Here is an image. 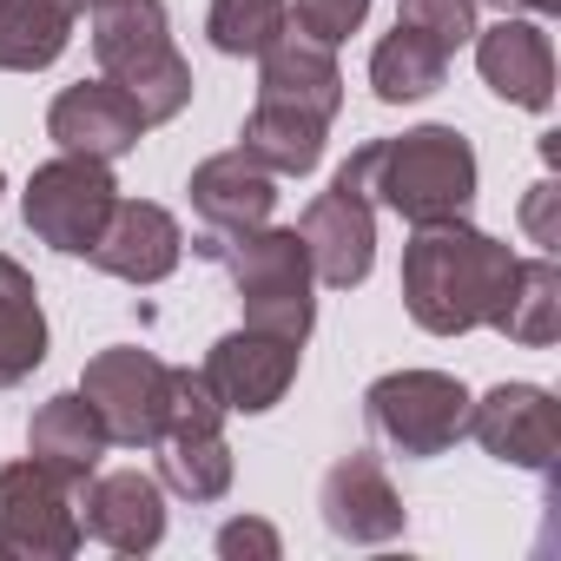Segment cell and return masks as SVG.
Instances as JSON below:
<instances>
[{"label":"cell","instance_id":"obj_1","mask_svg":"<svg viewBox=\"0 0 561 561\" xmlns=\"http://www.w3.org/2000/svg\"><path fill=\"white\" fill-rule=\"evenodd\" d=\"M508 277L515 251L462 218L416 225V238L403 244V305L430 337H462L476 324H495Z\"/></svg>","mask_w":561,"mask_h":561},{"label":"cell","instance_id":"obj_2","mask_svg":"<svg viewBox=\"0 0 561 561\" xmlns=\"http://www.w3.org/2000/svg\"><path fill=\"white\" fill-rule=\"evenodd\" d=\"M93 54H100V73L146 113V126H165V119L185 113L192 67L172 47L159 0H106L93 14Z\"/></svg>","mask_w":561,"mask_h":561},{"label":"cell","instance_id":"obj_3","mask_svg":"<svg viewBox=\"0 0 561 561\" xmlns=\"http://www.w3.org/2000/svg\"><path fill=\"white\" fill-rule=\"evenodd\" d=\"M205 257H218L238 285V305H244V324L257 331H277L305 344L311 324H318V305H311V251L298 231H277V225H257V231H238V238H198Z\"/></svg>","mask_w":561,"mask_h":561},{"label":"cell","instance_id":"obj_4","mask_svg":"<svg viewBox=\"0 0 561 561\" xmlns=\"http://www.w3.org/2000/svg\"><path fill=\"white\" fill-rule=\"evenodd\" d=\"M370 198L410 225L462 218L476 205V146L456 126H416L403 139H377Z\"/></svg>","mask_w":561,"mask_h":561},{"label":"cell","instance_id":"obj_5","mask_svg":"<svg viewBox=\"0 0 561 561\" xmlns=\"http://www.w3.org/2000/svg\"><path fill=\"white\" fill-rule=\"evenodd\" d=\"M370 159H377V139H370V146H357V152L337 165L331 192H318V198L305 205V225H298V238H305V251H311V277H318V285H331V291L364 285L370 264H377Z\"/></svg>","mask_w":561,"mask_h":561},{"label":"cell","instance_id":"obj_6","mask_svg":"<svg viewBox=\"0 0 561 561\" xmlns=\"http://www.w3.org/2000/svg\"><path fill=\"white\" fill-rule=\"evenodd\" d=\"M364 423L377 443L423 462V456H443L469 436V390L443 370H397V377H377L364 390Z\"/></svg>","mask_w":561,"mask_h":561},{"label":"cell","instance_id":"obj_7","mask_svg":"<svg viewBox=\"0 0 561 561\" xmlns=\"http://www.w3.org/2000/svg\"><path fill=\"white\" fill-rule=\"evenodd\" d=\"M159 476L185 502H218L231 489V443H225V403L211 397L205 370H172V403L159 430Z\"/></svg>","mask_w":561,"mask_h":561},{"label":"cell","instance_id":"obj_8","mask_svg":"<svg viewBox=\"0 0 561 561\" xmlns=\"http://www.w3.org/2000/svg\"><path fill=\"white\" fill-rule=\"evenodd\" d=\"M113 205H119V185H113L106 159L60 152V159H47V165L34 172V185H27V231H34L41 244L67 251V257H87V251L100 244Z\"/></svg>","mask_w":561,"mask_h":561},{"label":"cell","instance_id":"obj_9","mask_svg":"<svg viewBox=\"0 0 561 561\" xmlns=\"http://www.w3.org/2000/svg\"><path fill=\"white\" fill-rule=\"evenodd\" d=\"M80 515H73V482L54 476L47 462H8L0 469V554L14 561H67L80 548Z\"/></svg>","mask_w":561,"mask_h":561},{"label":"cell","instance_id":"obj_10","mask_svg":"<svg viewBox=\"0 0 561 561\" xmlns=\"http://www.w3.org/2000/svg\"><path fill=\"white\" fill-rule=\"evenodd\" d=\"M80 397L100 410V423H106L113 443L152 449L159 430H165V403H172V364H159L152 351L113 344V351H100V357L87 364Z\"/></svg>","mask_w":561,"mask_h":561},{"label":"cell","instance_id":"obj_11","mask_svg":"<svg viewBox=\"0 0 561 561\" xmlns=\"http://www.w3.org/2000/svg\"><path fill=\"white\" fill-rule=\"evenodd\" d=\"M469 436L515 469H554L561 456V403L541 383H495L482 403H469Z\"/></svg>","mask_w":561,"mask_h":561},{"label":"cell","instance_id":"obj_12","mask_svg":"<svg viewBox=\"0 0 561 561\" xmlns=\"http://www.w3.org/2000/svg\"><path fill=\"white\" fill-rule=\"evenodd\" d=\"M298 351H305V344L277 337V331H257V324L225 331V337L211 344V357H205V383H211V397H218L225 410L264 416L271 403H285V390H291V377H298Z\"/></svg>","mask_w":561,"mask_h":561},{"label":"cell","instance_id":"obj_13","mask_svg":"<svg viewBox=\"0 0 561 561\" xmlns=\"http://www.w3.org/2000/svg\"><path fill=\"white\" fill-rule=\"evenodd\" d=\"M47 133L60 152H80V159H126L139 139H146V113L113 87V80H80L67 87L54 106H47Z\"/></svg>","mask_w":561,"mask_h":561},{"label":"cell","instance_id":"obj_14","mask_svg":"<svg viewBox=\"0 0 561 561\" xmlns=\"http://www.w3.org/2000/svg\"><path fill=\"white\" fill-rule=\"evenodd\" d=\"M87 502H80V528L93 541H106L113 554H152L159 535H165V495L146 469H93L87 482Z\"/></svg>","mask_w":561,"mask_h":561},{"label":"cell","instance_id":"obj_15","mask_svg":"<svg viewBox=\"0 0 561 561\" xmlns=\"http://www.w3.org/2000/svg\"><path fill=\"white\" fill-rule=\"evenodd\" d=\"M192 211L205 225V238H238V231H257L271 225V205H277V172H264L244 146L205 159L192 172Z\"/></svg>","mask_w":561,"mask_h":561},{"label":"cell","instance_id":"obj_16","mask_svg":"<svg viewBox=\"0 0 561 561\" xmlns=\"http://www.w3.org/2000/svg\"><path fill=\"white\" fill-rule=\"evenodd\" d=\"M318 508H324V528L337 541H357V548H377V541H397L403 535V502L383 476L377 456H344L324 469V489H318Z\"/></svg>","mask_w":561,"mask_h":561},{"label":"cell","instance_id":"obj_17","mask_svg":"<svg viewBox=\"0 0 561 561\" xmlns=\"http://www.w3.org/2000/svg\"><path fill=\"white\" fill-rule=\"evenodd\" d=\"M179 251H185V238H179V218H172L165 205H152V198H119L113 218H106V231H100V244H93L87 257H93L106 277H126V285H159V277L179 271Z\"/></svg>","mask_w":561,"mask_h":561},{"label":"cell","instance_id":"obj_18","mask_svg":"<svg viewBox=\"0 0 561 561\" xmlns=\"http://www.w3.org/2000/svg\"><path fill=\"white\" fill-rule=\"evenodd\" d=\"M476 67L508 106H528V113L554 106V47L535 21H502L489 34L476 27Z\"/></svg>","mask_w":561,"mask_h":561},{"label":"cell","instance_id":"obj_19","mask_svg":"<svg viewBox=\"0 0 561 561\" xmlns=\"http://www.w3.org/2000/svg\"><path fill=\"white\" fill-rule=\"evenodd\" d=\"M257 100H277V106H298L311 119H337L344 106V73L331 60V47L305 41V34H285L277 47L257 54Z\"/></svg>","mask_w":561,"mask_h":561},{"label":"cell","instance_id":"obj_20","mask_svg":"<svg viewBox=\"0 0 561 561\" xmlns=\"http://www.w3.org/2000/svg\"><path fill=\"white\" fill-rule=\"evenodd\" d=\"M106 449H113V436H106L100 410H93L80 390H67V397L41 403V410H34V423H27V456H34V462H47L54 476H67L73 489L100 469V456H106Z\"/></svg>","mask_w":561,"mask_h":561},{"label":"cell","instance_id":"obj_21","mask_svg":"<svg viewBox=\"0 0 561 561\" xmlns=\"http://www.w3.org/2000/svg\"><path fill=\"white\" fill-rule=\"evenodd\" d=\"M324 133H331V119H311V113H298V106L257 100L238 139H244V152H251L264 172H277V179H305V172L324 159Z\"/></svg>","mask_w":561,"mask_h":561},{"label":"cell","instance_id":"obj_22","mask_svg":"<svg viewBox=\"0 0 561 561\" xmlns=\"http://www.w3.org/2000/svg\"><path fill=\"white\" fill-rule=\"evenodd\" d=\"M47 364V318H41V291L34 277L0 251V390L27 383Z\"/></svg>","mask_w":561,"mask_h":561},{"label":"cell","instance_id":"obj_23","mask_svg":"<svg viewBox=\"0 0 561 561\" xmlns=\"http://www.w3.org/2000/svg\"><path fill=\"white\" fill-rule=\"evenodd\" d=\"M502 331L508 344H528V351H548L561 337V271L554 257H515V277H508V298H502V318L489 324Z\"/></svg>","mask_w":561,"mask_h":561},{"label":"cell","instance_id":"obj_24","mask_svg":"<svg viewBox=\"0 0 561 561\" xmlns=\"http://www.w3.org/2000/svg\"><path fill=\"white\" fill-rule=\"evenodd\" d=\"M73 41V8L67 0H0V67L8 73H41L67 54Z\"/></svg>","mask_w":561,"mask_h":561},{"label":"cell","instance_id":"obj_25","mask_svg":"<svg viewBox=\"0 0 561 561\" xmlns=\"http://www.w3.org/2000/svg\"><path fill=\"white\" fill-rule=\"evenodd\" d=\"M443 80H449V54H443L436 41H423L416 27H403V21H397V34H383L377 54H370V87H377L383 106L430 100Z\"/></svg>","mask_w":561,"mask_h":561},{"label":"cell","instance_id":"obj_26","mask_svg":"<svg viewBox=\"0 0 561 561\" xmlns=\"http://www.w3.org/2000/svg\"><path fill=\"white\" fill-rule=\"evenodd\" d=\"M205 34L218 54L231 60H257L264 47H277L291 34V0H211Z\"/></svg>","mask_w":561,"mask_h":561},{"label":"cell","instance_id":"obj_27","mask_svg":"<svg viewBox=\"0 0 561 561\" xmlns=\"http://www.w3.org/2000/svg\"><path fill=\"white\" fill-rule=\"evenodd\" d=\"M397 21H403V27H416L423 41H436V47L456 60V47H469V41H476V0H403Z\"/></svg>","mask_w":561,"mask_h":561},{"label":"cell","instance_id":"obj_28","mask_svg":"<svg viewBox=\"0 0 561 561\" xmlns=\"http://www.w3.org/2000/svg\"><path fill=\"white\" fill-rule=\"evenodd\" d=\"M291 21L305 41L318 47H344L364 21H370V0H291Z\"/></svg>","mask_w":561,"mask_h":561},{"label":"cell","instance_id":"obj_29","mask_svg":"<svg viewBox=\"0 0 561 561\" xmlns=\"http://www.w3.org/2000/svg\"><path fill=\"white\" fill-rule=\"evenodd\" d=\"M554 205H561L554 179H535V185H528V198H522V231H528V244H541V251H554V244H561Z\"/></svg>","mask_w":561,"mask_h":561},{"label":"cell","instance_id":"obj_30","mask_svg":"<svg viewBox=\"0 0 561 561\" xmlns=\"http://www.w3.org/2000/svg\"><path fill=\"white\" fill-rule=\"evenodd\" d=\"M218 554H225V561H244V554L277 561V528H271V522H225V528H218Z\"/></svg>","mask_w":561,"mask_h":561},{"label":"cell","instance_id":"obj_31","mask_svg":"<svg viewBox=\"0 0 561 561\" xmlns=\"http://www.w3.org/2000/svg\"><path fill=\"white\" fill-rule=\"evenodd\" d=\"M489 8H502V14H508V8H522V14H554L561 0H489Z\"/></svg>","mask_w":561,"mask_h":561},{"label":"cell","instance_id":"obj_32","mask_svg":"<svg viewBox=\"0 0 561 561\" xmlns=\"http://www.w3.org/2000/svg\"><path fill=\"white\" fill-rule=\"evenodd\" d=\"M67 8H73V14H80V8H87V14H100V8H106V0H67Z\"/></svg>","mask_w":561,"mask_h":561},{"label":"cell","instance_id":"obj_33","mask_svg":"<svg viewBox=\"0 0 561 561\" xmlns=\"http://www.w3.org/2000/svg\"><path fill=\"white\" fill-rule=\"evenodd\" d=\"M0 192H8V179H0Z\"/></svg>","mask_w":561,"mask_h":561}]
</instances>
